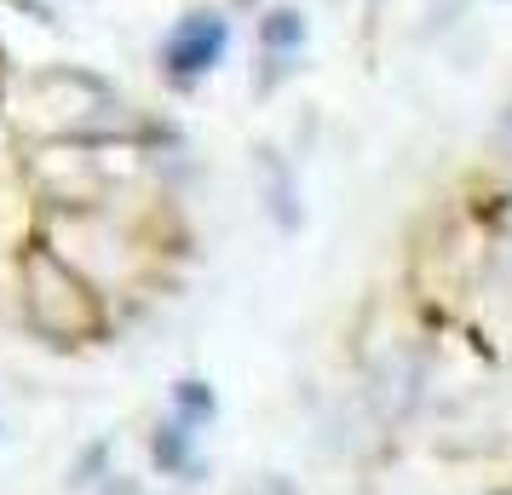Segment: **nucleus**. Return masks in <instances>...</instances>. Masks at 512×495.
I'll list each match as a JSON object with an SVG mask.
<instances>
[{
	"instance_id": "nucleus-1",
	"label": "nucleus",
	"mask_w": 512,
	"mask_h": 495,
	"mask_svg": "<svg viewBox=\"0 0 512 495\" xmlns=\"http://www.w3.org/2000/svg\"><path fill=\"white\" fill-rule=\"evenodd\" d=\"M18 294H24L29 329L52 346H93L110 329L104 323V294L47 242L18 248Z\"/></svg>"
},
{
	"instance_id": "nucleus-2",
	"label": "nucleus",
	"mask_w": 512,
	"mask_h": 495,
	"mask_svg": "<svg viewBox=\"0 0 512 495\" xmlns=\"http://www.w3.org/2000/svg\"><path fill=\"white\" fill-rule=\"evenodd\" d=\"M24 110L47 133H87L110 110V87L87 70H41V75H29Z\"/></svg>"
},
{
	"instance_id": "nucleus-3",
	"label": "nucleus",
	"mask_w": 512,
	"mask_h": 495,
	"mask_svg": "<svg viewBox=\"0 0 512 495\" xmlns=\"http://www.w3.org/2000/svg\"><path fill=\"white\" fill-rule=\"evenodd\" d=\"M29 179L41 185V196L58 213H98V202H104V167L93 150H81L70 139L41 144L29 162Z\"/></svg>"
},
{
	"instance_id": "nucleus-4",
	"label": "nucleus",
	"mask_w": 512,
	"mask_h": 495,
	"mask_svg": "<svg viewBox=\"0 0 512 495\" xmlns=\"http://www.w3.org/2000/svg\"><path fill=\"white\" fill-rule=\"evenodd\" d=\"M225 47H231V24H225L219 12H190L185 24L167 35L162 75L179 87V93H190V87H196V81L225 58Z\"/></svg>"
},
{
	"instance_id": "nucleus-5",
	"label": "nucleus",
	"mask_w": 512,
	"mask_h": 495,
	"mask_svg": "<svg viewBox=\"0 0 512 495\" xmlns=\"http://www.w3.org/2000/svg\"><path fill=\"white\" fill-rule=\"evenodd\" d=\"M369 403L386 421H403L420 403V363L415 352H386L369 363Z\"/></svg>"
},
{
	"instance_id": "nucleus-6",
	"label": "nucleus",
	"mask_w": 512,
	"mask_h": 495,
	"mask_svg": "<svg viewBox=\"0 0 512 495\" xmlns=\"http://www.w3.org/2000/svg\"><path fill=\"white\" fill-rule=\"evenodd\" d=\"M259 190H265V213H271V225H282V231H300V225H305L300 185H294V173L282 167L277 150H265V144H259Z\"/></svg>"
},
{
	"instance_id": "nucleus-7",
	"label": "nucleus",
	"mask_w": 512,
	"mask_h": 495,
	"mask_svg": "<svg viewBox=\"0 0 512 495\" xmlns=\"http://www.w3.org/2000/svg\"><path fill=\"white\" fill-rule=\"evenodd\" d=\"M185 444H190V426H162V432H156V444H150V455H156V467H162V472H179V478L196 484L208 467H202Z\"/></svg>"
},
{
	"instance_id": "nucleus-8",
	"label": "nucleus",
	"mask_w": 512,
	"mask_h": 495,
	"mask_svg": "<svg viewBox=\"0 0 512 495\" xmlns=\"http://www.w3.org/2000/svg\"><path fill=\"white\" fill-rule=\"evenodd\" d=\"M259 47H265V58H277V52H300L305 47V18L294 12V6L265 12V18H259Z\"/></svg>"
},
{
	"instance_id": "nucleus-9",
	"label": "nucleus",
	"mask_w": 512,
	"mask_h": 495,
	"mask_svg": "<svg viewBox=\"0 0 512 495\" xmlns=\"http://www.w3.org/2000/svg\"><path fill=\"white\" fill-rule=\"evenodd\" d=\"M173 403H179V415L190 421V432H196V426H208L213 415H219V403H213V392L202 386V380H179Z\"/></svg>"
},
{
	"instance_id": "nucleus-10",
	"label": "nucleus",
	"mask_w": 512,
	"mask_h": 495,
	"mask_svg": "<svg viewBox=\"0 0 512 495\" xmlns=\"http://www.w3.org/2000/svg\"><path fill=\"white\" fill-rule=\"evenodd\" d=\"M357 426H363V415H357V403H346V409H334V421H323V444L334 449V455H351V449L363 444V432H357Z\"/></svg>"
},
{
	"instance_id": "nucleus-11",
	"label": "nucleus",
	"mask_w": 512,
	"mask_h": 495,
	"mask_svg": "<svg viewBox=\"0 0 512 495\" xmlns=\"http://www.w3.org/2000/svg\"><path fill=\"white\" fill-rule=\"evenodd\" d=\"M461 18H466V0H432V12H426L420 35H426V41H438V35H449Z\"/></svg>"
},
{
	"instance_id": "nucleus-12",
	"label": "nucleus",
	"mask_w": 512,
	"mask_h": 495,
	"mask_svg": "<svg viewBox=\"0 0 512 495\" xmlns=\"http://www.w3.org/2000/svg\"><path fill=\"white\" fill-rule=\"evenodd\" d=\"M104 461H110V444H87V449H81V461H75V472H70V490L98 484L93 472H104Z\"/></svg>"
},
{
	"instance_id": "nucleus-13",
	"label": "nucleus",
	"mask_w": 512,
	"mask_h": 495,
	"mask_svg": "<svg viewBox=\"0 0 512 495\" xmlns=\"http://www.w3.org/2000/svg\"><path fill=\"white\" fill-rule=\"evenodd\" d=\"M489 156L501 167H512V98H507V110L495 116V127H489Z\"/></svg>"
},
{
	"instance_id": "nucleus-14",
	"label": "nucleus",
	"mask_w": 512,
	"mask_h": 495,
	"mask_svg": "<svg viewBox=\"0 0 512 495\" xmlns=\"http://www.w3.org/2000/svg\"><path fill=\"white\" fill-rule=\"evenodd\" d=\"M98 495H144V490L133 484V478H104V484H98Z\"/></svg>"
},
{
	"instance_id": "nucleus-15",
	"label": "nucleus",
	"mask_w": 512,
	"mask_h": 495,
	"mask_svg": "<svg viewBox=\"0 0 512 495\" xmlns=\"http://www.w3.org/2000/svg\"><path fill=\"white\" fill-rule=\"evenodd\" d=\"M495 231L512 236V202H501V208H495Z\"/></svg>"
},
{
	"instance_id": "nucleus-16",
	"label": "nucleus",
	"mask_w": 512,
	"mask_h": 495,
	"mask_svg": "<svg viewBox=\"0 0 512 495\" xmlns=\"http://www.w3.org/2000/svg\"><path fill=\"white\" fill-rule=\"evenodd\" d=\"M265 495H294V490H288L282 478H265Z\"/></svg>"
},
{
	"instance_id": "nucleus-17",
	"label": "nucleus",
	"mask_w": 512,
	"mask_h": 495,
	"mask_svg": "<svg viewBox=\"0 0 512 495\" xmlns=\"http://www.w3.org/2000/svg\"><path fill=\"white\" fill-rule=\"evenodd\" d=\"M236 6H254V0H236Z\"/></svg>"
}]
</instances>
